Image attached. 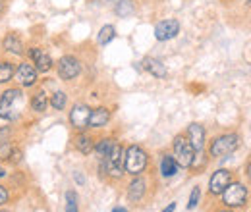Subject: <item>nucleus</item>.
Instances as JSON below:
<instances>
[{"mask_svg": "<svg viewBox=\"0 0 251 212\" xmlns=\"http://www.w3.org/2000/svg\"><path fill=\"white\" fill-rule=\"evenodd\" d=\"M25 104L27 98L22 87H8L0 94V118L6 121L20 120L25 112Z\"/></svg>", "mask_w": 251, "mask_h": 212, "instance_id": "obj_1", "label": "nucleus"}, {"mask_svg": "<svg viewBox=\"0 0 251 212\" xmlns=\"http://www.w3.org/2000/svg\"><path fill=\"white\" fill-rule=\"evenodd\" d=\"M14 81H16V83H18V87H22V89L35 87V85H37V81H39V71H37V68L33 66L31 62L22 60L18 66H16Z\"/></svg>", "mask_w": 251, "mask_h": 212, "instance_id": "obj_2", "label": "nucleus"}, {"mask_svg": "<svg viewBox=\"0 0 251 212\" xmlns=\"http://www.w3.org/2000/svg\"><path fill=\"white\" fill-rule=\"evenodd\" d=\"M145 166H147V154L141 151L139 147H129L127 151H126V156H124V168L127 174H133V176H137V174H141L143 170H145Z\"/></svg>", "mask_w": 251, "mask_h": 212, "instance_id": "obj_3", "label": "nucleus"}, {"mask_svg": "<svg viewBox=\"0 0 251 212\" xmlns=\"http://www.w3.org/2000/svg\"><path fill=\"white\" fill-rule=\"evenodd\" d=\"M56 73L62 81H72L81 73V62L72 54H64L62 58L56 62Z\"/></svg>", "mask_w": 251, "mask_h": 212, "instance_id": "obj_4", "label": "nucleus"}, {"mask_svg": "<svg viewBox=\"0 0 251 212\" xmlns=\"http://www.w3.org/2000/svg\"><path fill=\"white\" fill-rule=\"evenodd\" d=\"M122 168H124V151H122V147H118L114 143L112 151L102 158V170L108 172L110 176L118 178V176H122Z\"/></svg>", "mask_w": 251, "mask_h": 212, "instance_id": "obj_5", "label": "nucleus"}, {"mask_svg": "<svg viewBox=\"0 0 251 212\" xmlns=\"http://www.w3.org/2000/svg\"><path fill=\"white\" fill-rule=\"evenodd\" d=\"M193 147H191V143H189L186 137H182V135H178L176 139H174V160L178 162V166H182V168H188L193 164Z\"/></svg>", "mask_w": 251, "mask_h": 212, "instance_id": "obj_6", "label": "nucleus"}, {"mask_svg": "<svg viewBox=\"0 0 251 212\" xmlns=\"http://www.w3.org/2000/svg\"><path fill=\"white\" fill-rule=\"evenodd\" d=\"M27 58L31 60V64L37 68L39 73H49L54 68V62L50 58V54L41 47H29L27 48Z\"/></svg>", "mask_w": 251, "mask_h": 212, "instance_id": "obj_7", "label": "nucleus"}, {"mask_svg": "<svg viewBox=\"0 0 251 212\" xmlns=\"http://www.w3.org/2000/svg\"><path fill=\"white\" fill-rule=\"evenodd\" d=\"M246 197H248V191L242 183H228L226 189L222 191V201L226 207H242L246 203Z\"/></svg>", "mask_w": 251, "mask_h": 212, "instance_id": "obj_8", "label": "nucleus"}, {"mask_svg": "<svg viewBox=\"0 0 251 212\" xmlns=\"http://www.w3.org/2000/svg\"><path fill=\"white\" fill-rule=\"evenodd\" d=\"M178 33H180V22L174 20V18L162 20L155 25V39L160 41V43L172 41L174 37H178Z\"/></svg>", "mask_w": 251, "mask_h": 212, "instance_id": "obj_9", "label": "nucleus"}, {"mask_svg": "<svg viewBox=\"0 0 251 212\" xmlns=\"http://www.w3.org/2000/svg\"><path fill=\"white\" fill-rule=\"evenodd\" d=\"M238 149V135H222L219 139L213 141L211 145V154L213 156H226L230 152H234Z\"/></svg>", "mask_w": 251, "mask_h": 212, "instance_id": "obj_10", "label": "nucleus"}, {"mask_svg": "<svg viewBox=\"0 0 251 212\" xmlns=\"http://www.w3.org/2000/svg\"><path fill=\"white\" fill-rule=\"evenodd\" d=\"M89 116H91V108L83 102H77L72 106L70 110V121L75 129H85L89 127Z\"/></svg>", "mask_w": 251, "mask_h": 212, "instance_id": "obj_11", "label": "nucleus"}, {"mask_svg": "<svg viewBox=\"0 0 251 212\" xmlns=\"http://www.w3.org/2000/svg\"><path fill=\"white\" fill-rule=\"evenodd\" d=\"M0 47H2V50H4V52L12 54V56H18V58H22V56H24V52H25L24 41H22V37H20L18 33H8V35L2 39Z\"/></svg>", "mask_w": 251, "mask_h": 212, "instance_id": "obj_12", "label": "nucleus"}, {"mask_svg": "<svg viewBox=\"0 0 251 212\" xmlns=\"http://www.w3.org/2000/svg\"><path fill=\"white\" fill-rule=\"evenodd\" d=\"M188 141L191 143L193 151L201 152L203 145H205V129H203V125H199V123H189Z\"/></svg>", "mask_w": 251, "mask_h": 212, "instance_id": "obj_13", "label": "nucleus"}, {"mask_svg": "<svg viewBox=\"0 0 251 212\" xmlns=\"http://www.w3.org/2000/svg\"><path fill=\"white\" fill-rule=\"evenodd\" d=\"M228 183H230V172L219 170V172L213 174V178H211V182H209V189H211L213 195H220V193L226 189Z\"/></svg>", "mask_w": 251, "mask_h": 212, "instance_id": "obj_14", "label": "nucleus"}, {"mask_svg": "<svg viewBox=\"0 0 251 212\" xmlns=\"http://www.w3.org/2000/svg\"><path fill=\"white\" fill-rule=\"evenodd\" d=\"M143 68H145L153 77H157V79H164L166 73H168V70H166V66L162 64V60L153 58V56H147V58L143 60Z\"/></svg>", "mask_w": 251, "mask_h": 212, "instance_id": "obj_15", "label": "nucleus"}, {"mask_svg": "<svg viewBox=\"0 0 251 212\" xmlns=\"http://www.w3.org/2000/svg\"><path fill=\"white\" fill-rule=\"evenodd\" d=\"M110 120V110L104 108V106H99L91 110V116H89V127H102L106 125Z\"/></svg>", "mask_w": 251, "mask_h": 212, "instance_id": "obj_16", "label": "nucleus"}, {"mask_svg": "<svg viewBox=\"0 0 251 212\" xmlns=\"http://www.w3.org/2000/svg\"><path fill=\"white\" fill-rule=\"evenodd\" d=\"M14 73H16L14 62L0 60V85H8L10 81H14Z\"/></svg>", "mask_w": 251, "mask_h": 212, "instance_id": "obj_17", "label": "nucleus"}, {"mask_svg": "<svg viewBox=\"0 0 251 212\" xmlns=\"http://www.w3.org/2000/svg\"><path fill=\"white\" fill-rule=\"evenodd\" d=\"M114 39H116V27H114V25H110V24L102 25L100 31H99V35H97V43H99L100 47L110 45Z\"/></svg>", "mask_w": 251, "mask_h": 212, "instance_id": "obj_18", "label": "nucleus"}, {"mask_svg": "<svg viewBox=\"0 0 251 212\" xmlns=\"http://www.w3.org/2000/svg\"><path fill=\"white\" fill-rule=\"evenodd\" d=\"M47 106H49V98H47V93L43 91H37L35 94L31 96V110L33 112H45L47 110Z\"/></svg>", "mask_w": 251, "mask_h": 212, "instance_id": "obj_19", "label": "nucleus"}, {"mask_svg": "<svg viewBox=\"0 0 251 212\" xmlns=\"http://www.w3.org/2000/svg\"><path fill=\"white\" fill-rule=\"evenodd\" d=\"M160 172L164 178H172L176 172H178V162L174 160V156H164L162 162H160Z\"/></svg>", "mask_w": 251, "mask_h": 212, "instance_id": "obj_20", "label": "nucleus"}, {"mask_svg": "<svg viewBox=\"0 0 251 212\" xmlns=\"http://www.w3.org/2000/svg\"><path fill=\"white\" fill-rule=\"evenodd\" d=\"M143 193H145V182H143L141 178H137L135 182L129 183V191H127V195H129L131 201H139V199L143 197Z\"/></svg>", "mask_w": 251, "mask_h": 212, "instance_id": "obj_21", "label": "nucleus"}, {"mask_svg": "<svg viewBox=\"0 0 251 212\" xmlns=\"http://www.w3.org/2000/svg\"><path fill=\"white\" fill-rule=\"evenodd\" d=\"M133 10H135L133 0H118V2H116V8H114L116 16H120V18H127V16H131V14H133Z\"/></svg>", "mask_w": 251, "mask_h": 212, "instance_id": "obj_22", "label": "nucleus"}, {"mask_svg": "<svg viewBox=\"0 0 251 212\" xmlns=\"http://www.w3.org/2000/svg\"><path fill=\"white\" fill-rule=\"evenodd\" d=\"M75 147H77V151H79V152L89 154V152L93 151L91 137H89V135H77V137H75Z\"/></svg>", "mask_w": 251, "mask_h": 212, "instance_id": "obj_23", "label": "nucleus"}, {"mask_svg": "<svg viewBox=\"0 0 251 212\" xmlns=\"http://www.w3.org/2000/svg\"><path fill=\"white\" fill-rule=\"evenodd\" d=\"M66 102H68V94L64 91H54L50 96V104L54 110H64L66 108Z\"/></svg>", "mask_w": 251, "mask_h": 212, "instance_id": "obj_24", "label": "nucleus"}, {"mask_svg": "<svg viewBox=\"0 0 251 212\" xmlns=\"http://www.w3.org/2000/svg\"><path fill=\"white\" fill-rule=\"evenodd\" d=\"M112 147H114V141H112V139H102V141H99V143H97L95 152H97L100 158H104L108 152L112 151Z\"/></svg>", "mask_w": 251, "mask_h": 212, "instance_id": "obj_25", "label": "nucleus"}, {"mask_svg": "<svg viewBox=\"0 0 251 212\" xmlns=\"http://www.w3.org/2000/svg\"><path fill=\"white\" fill-rule=\"evenodd\" d=\"M66 201H68V205H66V211L68 212H77V197H75V193H68L66 195Z\"/></svg>", "mask_w": 251, "mask_h": 212, "instance_id": "obj_26", "label": "nucleus"}, {"mask_svg": "<svg viewBox=\"0 0 251 212\" xmlns=\"http://www.w3.org/2000/svg\"><path fill=\"white\" fill-rule=\"evenodd\" d=\"M199 197H201V191H199V187H193V191H191V197H189V203H188L189 211L197 207V203H199Z\"/></svg>", "mask_w": 251, "mask_h": 212, "instance_id": "obj_27", "label": "nucleus"}, {"mask_svg": "<svg viewBox=\"0 0 251 212\" xmlns=\"http://www.w3.org/2000/svg\"><path fill=\"white\" fill-rule=\"evenodd\" d=\"M6 201H8V191H6V189L0 185V205H4Z\"/></svg>", "mask_w": 251, "mask_h": 212, "instance_id": "obj_28", "label": "nucleus"}, {"mask_svg": "<svg viewBox=\"0 0 251 212\" xmlns=\"http://www.w3.org/2000/svg\"><path fill=\"white\" fill-rule=\"evenodd\" d=\"M6 12V0H0V16Z\"/></svg>", "mask_w": 251, "mask_h": 212, "instance_id": "obj_29", "label": "nucleus"}, {"mask_svg": "<svg viewBox=\"0 0 251 212\" xmlns=\"http://www.w3.org/2000/svg\"><path fill=\"white\" fill-rule=\"evenodd\" d=\"M174 209H176V205H174V203H170V205H168L162 212H174Z\"/></svg>", "mask_w": 251, "mask_h": 212, "instance_id": "obj_30", "label": "nucleus"}, {"mask_svg": "<svg viewBox=\"0 0 251 212\" xmlns=\"http://www.w3.org/2000/svg\"><path fill=\"white\" fill-rule=\"evenodd\" d=\"M112 212H129V211H126V209H122V207H116Z\"/></svg>", "mask_w": 251, "mask_h": 212, "instance_id": "obj_31", "label": "nucleus"}, {"mask_svg": "<svg viewBox=\"0 0 251 212\" xmlns=\"http://www.w3.org/2000/svg\"><path fill=\"white\" fill-rule=\"evenodd\" d=\"M248 174H250V178H251V162H250V166H248Z\"/></svg>", "mask_w": 251, "mask_h": 212, "instance_id": "obj_32", "label": "nucleus"}, {"mask_svg": "<svg viewBox=\"0 0 251 212\" xmlns=\"http://www.w3.org/2000/svg\"><path fill=\"white\" fill-rule=\"evenodd\" d=\"M2 176H4V170H2V168H0V178H2Z\"/></svg>", "mask_w": 251, "mask_h": 212, "instance_id": "obj_33", "label": "nucleus"}, {"mask_svg": "<svg viewBox=\"0 0 251 212\" xmlns=\"http://www.w3.org/2000/svg\"><path fill=\"white\" fill-rule=\"evenodd\" d=\"M248 6H251V0H248Z\"/></svg>", "mask_w": 251, "mask_h": 212, "instance_id": "obj_34", "label": "nucleus"}, {"mask_svg": "<svg viewBox=\"0 0 251 212\" xmlns=\"http://www.w3.org/2000/svg\"><path fill=\"white\" fill-rule=\"evenodd\" d=\"M219 212H230V211H219Z\"/></svg>", "mask_w": 251, "mask_h": 212, "instance_id": "obj_35", "label": "nucleus"}]
</instances>
